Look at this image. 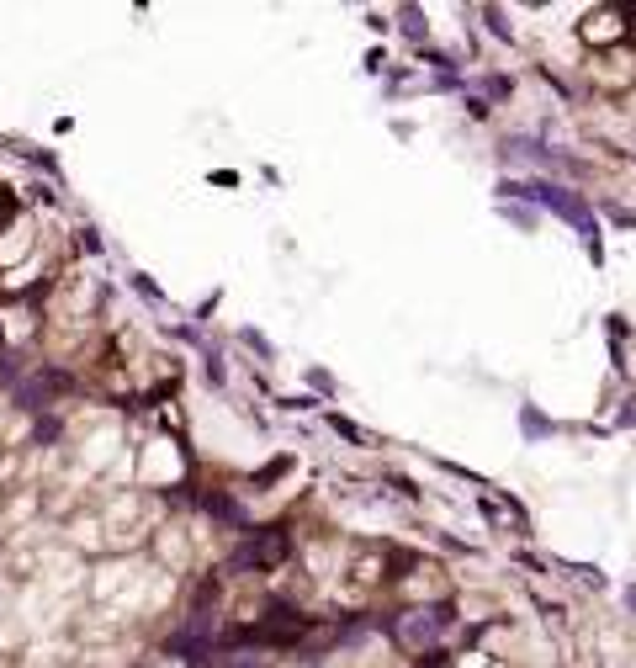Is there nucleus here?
<instances>
[{
    "label": "nucleus",
    "mask_w": 636,
    "mask_h": 668,
    "mask_svg": "<svg viewBox=\"0 0 636 668\" xmlns=\"http://www.w3.org/2000/svg\"><path fill=\"white\" fill-rule=\"evenodd\" d=\"M403 32H409V37H424V16H419V11H403Z\"/></svg>",
    "instance_id": "4"
},
{
    "label": "nucleus",
    "mask_w": 636,
    "mask_h": 668,
    "mask_svg": "<svg viewBox=\"0 0 636 668\" xmlns=\"http://www.w3.org/2000/svg\"><path fill=\"white\" fill-rule=\"evenodd\" d=\"M520 430H525V435H551V420L536 414V409H520Z\"/></svg>",
    "instance_id": "3"
},
{
    "label": "nucleus",
    "mask_w": 636,
    "mask_h": 668,
    "mask_svg": "<svg viewBox=\"0 0 636 668\" xmlns=\"http://www.w3.org/2000/svg\"><path fill=\"white\" fill-rule=\"evenodd\" d=\"M287 552H292V536L271 525V531H255V536L234 552V568H281Z\"/></svg>",
    "instance_id": "1"
},
{
    "label": "nucleus",
    "mask_w": 636,
    "mask_h": 668,
    "mask_svg": "<svg viewBox=\"0 0 636 668\" xmlns=\"http://www.w3.org/2000/svg\"><path fill=\"white\" fill-rule=\"evenodd\" d=\"M626 605H631V610H636V583H631V589H626Z\"/></svg>",
    "instance_id": "5"
},
{
    "label": "nucleus",
    "mask_w": 636,
    "mask_h": 668,
    "mask_svg": "<svg viewBox=\"0 0 636 668\" xmlns=\"http://www.w3.org/2000/svg\"><path fill=\"white\" fill-rule=\"evenodd\" d=\"M451 626V615L446 610H414V615H403L398 621V637L409 642V647H424V642L435 637V632H446Z\"/></svg>",
    "instance_id": "2"
}]
</instances>
